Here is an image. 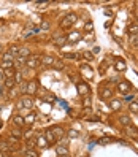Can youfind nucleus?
<instances>
[{"instance_id":"1","label":"nucleus","mask_w":138,"mask_h":157,"mask_svg":"<svg viewBox=\"0 0 138 157\" xmlns=\"http://www.w3.org/2000/svg\"><path fill=\"white\" fill-rule=\"evenodd\" d=\"M76 19L78 18H76L75 13H68L67 16L62 18V21H60V27H62V29H70V27L76 22Z\"/></svg>"},{"instance_id":"2","label":"nucleus","mask_w":138,"mask_h":157,"mask_svg":"<svg viewBox=\"0 0 138 157\" xmlns=\"http://www.w3.org/2000/svg\"><path fill=\"white\" fill-rule=\"evenodd\" d=\"M38 65V56H29V57L26 59V67L27 68H35V67Z\"/></svg>"},{"instance_id":"3","label":"nucleus","mask_w":138,"mask_h":157,"mask_svg":"<svg viewBox=\"0 0 138 157\" xmlns=\"http://www.w3.org/2000/svg\"><path fill=\"white\" fill-rule=\"evenodd\" d=\"M76 91H78L80 95H87L91 92V89H89V86H87L86 83H78L76 84Z\"/></svg>"},{"instance_id":"4","label":"nucleus","mask_w":138,"mask_h":157,"mask_svg":"<svg viewBox=\"0 0 138 157\" xmlns=\"http://www.w3.org/2000/svg\"><path fill=\"white\" fill-rule=\"evenodd\" d=\"M37 92V81H29L26 86V94L27 95H34Z\"/></svg>"},{"instance_id":"5","label":"nucleus","mask_w":138,"mask_h":157,"mask_svg":"<svg viewBox=\"0 0 138 157\" xmlns=\"http://www.w3.org/2000/svg\"><path fill=\"white\" fill-rule=\"evenodd\" d=\"M114 70L124 71V70H127V64L124 62L122 59H116V60H114Z\"/></svg>"},{"instance_id":"6","label":"nucleus","mask_w":138,"mask_h":157,"mask_svg":"<svg viewBox=\"0 0 138 157\" xmlns=\"http://www.w3.org/2000/svg\"><path fill=\"white\" fill-rule=\"evenodd\" d=\"M113 97V91L110 87H103L102 91H100V98H103V100H110Z\"/></svg>"},{"instance_id":"7","label":"nucleus","mask_w":138,"mask_h":157,"mask_svg":"<svg viewBox=\"0 0 138 157\" xmlns=\"http://www.w3.org/2000/svg\"><path fill=\"white\" fill-rule=\"evenodd\" d=\"M118 91L119 92H122V94H127L130 91V83H127V81H121L118 84Z\"/></svg>"},{"instance_id":"8","label":"nucleus","mask_w":138,"mask_h":157,"mask_svg":"<svg viewBox=\"0 0 138 157\" xmlns=\"http://www.w3.org/2000/svg\"><path fill=\"white\" fill-rule=\"evenodd\" d=\"M11 121H13V124H14L16 127H24V125H26V121H24L22 116H18V114H16V116L11 117Z\"/></svg>"},{"instance_id":"9","label":"nucleus","mask_w":138,"mask_h":157,"mask_svg":"<svg viewBox=\"0 0 138 157\" xmlns=\"http://www.w3.org/2000/svg\"><path fill=\"white\" fill-rule=\"evenodd\" d=\"M51 132H52V135L56 137V140H59V138L64 137V130H62V127H59V125L51 127Z\"/></svg>"},{"instance_id":"10","label":"nucleus","mask_w":138,"mask_h":157,"mask_svg":"<svg viewBox=\"0 0 138 157\" xmlns=\"http://www.w3.org/2000/svg\"><path fill=\"white\" fill-rule=\"evenodd\" d=\"M30 56V49L27 48V46H22V48H19V53H18V57H22V59H27Z\"/></svg>"},{"instance_id":"11","label":"nucleus","mask_w":138,"mask_h":157,"mask_svg":"<svg viewBox=\"0 0 138 157\" xmlns=\"http://www.w3.org/2000/svg\"><path fill=\"white\" fill-rule=\"evenodd\" d=\"M125 128V133H129V135L130 137H134V138H138V130H136V128L134 127V125H127V127H124Z\"/></svg>"},{"instance_id":"12","label":"nucleus","mask_w":138,"mask_h":157,"mask_svg":"<svg viewBox=\"0 0 138 157\" xmlns=\"http://www.w3.org/2000/svg\"><path fill=\"white\" fill-rule=\"evenodd\" d=\"M56 152H57L59 157H62V155H68V149H67V146L60 144V146H56Z\"/></svg>"},{"instance_id":"13","label":"nucleus","mask_w":138,"mask_h":157,"mask_svg":"<svg viewBox=\"0 0 138 157\" xmlns=\"http://www.w3.org/2000/svg\"><path fill=\"white\" fill-rule=\"evenodd\" d=\"M41 62L45 65H56V59L51 57V56H43L41 57Z\"/></svg>"},{"instance_id":"14","label":"nucleus","mask_w":138,"mask_h":157,"mask_svg":"<svg viewBox=\"0 0 138 157\" xmlns=\"http://www.w3.org/2000/svg\"><path fill=\"white\" fill-rule=\"evenodd\" d=\"M127 32H129V35H130V37L138 35V24H130L129 27H127Z\"/></svg>"},{"instance_id":"15","label":"nucleus","mask_w":138,"mask_h":157,"mask_svg":"<svg viewBox=\"0 0 138 157\" xmlns=\"http://www.w3.org/2000/svg\"><path fill=\"white\" fill-rule=\"evenodd\" d=\"M81 71H82V75H84L86 78H92V68H91V67L89 65H82L81 67Z\"/></svg>"},{"instance_id":"16","label":"nucleus","mask_w":138,"mask_h":157,"mask_svg":"<svg viewBox=\"0 0 138 157\" xmlns=\"http://www.w3.org/2000/svg\"><path fill=\"white\" fill-rule=\"evenodd\" d=\"M37 144H38L40 148H46V146H48V141H46L45 135H38V137H37Z\"/></svg>"},{"instance_id":"17","label":"nucleus","mask_w":138,"mask_h":157,"mask_svg":"<svg viewBox=\"0 0 138 157\" xmlns=\"http://www.w3.org/2000/svg\"><path fill=\"white\" fill-rule=\"evenodd\" d=\"M10 151H11V149H10V144L7 143V141H5V140H0V152H10Z\"/></svg>"},{"instance_id":"18","label":"nucleus","mask_w":138,"mask_h":157,"mask_svg":"<svg viewBox=\"0 0 138 157\" xmlns=\"http://www.w3.org/2000/svg\"><path fill=\"white\" fill-rule=\"evenodd\" d=\"M45 138H46V141H48V143H56V137L52 135L51 128H48V130L45 132Z\"/></svg>"},{"instance_id":"19","label":"nucleus","mask_w":138,"mask_h":157,"mask_svg":"<svg viewBox=\"0 0 138 157\" xmlns=\"http://www.w3.org/2000/svg\"><path fill=\"white\" fill-rule=\"evenodd\" d=\"M22 105H24V108L32 110V108H34V100H32L30 97H24L22 98Z\"/></svg>"},{"instance_id":"20","label":"nucleus","mask_w":138,"mask_h":157,"mask_svg":"<svg viewBox=\"0 0 138 157\" xmlns=\"http://www.w3.org/2000/svg\"><path fill=\"white\" fill-rule=\"evenodd\" d=\"M110 108L111 110H121V100H118V98L110 100Z\"/></svg>"},{"instance_id":"21","label":"nucleus","mask_w":138,"mask_h":157,"mask_svg":"<svg viewBox=\"0 0 138 157\" xmlns=\"http://www.w3.org/2000/svg\"><path fill=\"white\" fill-rule=\"evenodd\" d=\"M80 38H81V33H80V32H71L67 40H68V41H78Z\"/></svg>"},{"instance_id":"22","label":"nucleus","mask_w":138,"mask_h":157,"mask_svg":"<svg viewBox=\"0 0 138 157\" xmlns=\"http://www.w3.org/2000/svg\"><path fill=\"white\" fill-rule=\"evenodd\" d=\"M14 56L13 54H10V53H5L3 56H2V60H3V62H14Z\"/></svg>"},{"instance_id":"23","label":"nucleus","mask_w":138,"mask_h":157,"mask_svg":"<svg viewBox=\"0 0 138 157\" xmlns=\"http://www.w3.org/2000/svg\"><path fill=\"white\" fill-rule=\"evenodd\" d=\"M119 122H121V125L127 127V125H130V117L129 116H121L119 117Z\"/></svg>"},{"instance_id":"24","label":"nucleus","mask_w":138,"mask_h":157,"mask_svg":"<svg viewBox=\"0 0 138 157\" xmlns=\"http://www.w3.org/2000/svg\"><path fill=\"white\" fill-rule=\"evenodd\" d=\"M24 121H26V124H27V125L34 124V122H35V113H30L27 117H24Z\"/></svg>"},{"instance_id":"25","label":"nucleus","mask_w":138,"mask_h":157,"mask_svg":"<svg viewBox=\"0 0 138 157\" xmlns=\"http://www.w3.org/2000/svg\"><path fill=\"white\" fill-rule=\"evenodd\" d=\"M8 53L10 54H13L14 57H18V53H19V48L16 46V44H11V46H10V49H8Z\"/></svg>"},{"instance_id":"26","label":"nucleus","mask_w":138,"mask_h":157,"mask_svg":"<svg viewBox=\"0 0 138 157\" xmlns=\"http://www.w3.org/2000/svg\"><path fill=\"white\" fill-rule=\"evenodd\" d=\"M22 65H26V59H22V57H16L14 59V68L16 67H22Z\"/></svg>"},{"instance_id":"27","label":"nucleus","mask_w":138,"mask_h":157,"mask_svg":"<svg viewBox=\"0 0 138 157\" xmlns=\"http://www.w3.org/2000/svg\"><path fill=\"white\" fill-rule=\"evenodd\" d=\"M14 83L16 84H22L24 81H22V73L21 71H16V75H14Z\"/></svg>"},{"instance_id":"28","label":"nucleus","mask_w":138,"mask_h":157,"mask_svg":"<svg viewBox=\"0 0 138 157\" xmlns=\"http://www.w3.org/2000/svg\"><path fill=\"white\" fill-rule=\"evenodd\" d=\"M91 105H92V100H91V97H86L82 98V106H84V108H91Z\"/></svg>"},{"instance_id":"29","label":"nucleus","mask_w":138,"mask_h":157,"mask_svg":"<svg viewBox=\"0 0 138 157\" xmlns=\"http://www.w3.org/2000/svg\"><path fill=\"white\" fill-rule=\"evenodd\" d=\"M24 157H38V154L35 152L34 149H26V152H24Z\"/></svg>"},{"instance_id":"30","label":"nucleus","mask_w":138,"mask_h":157,"mask_svg":"<svg viewBox=\"0 0 138 157\" xmlns=\"http://www.w3.org/2000/svg\"><path fill=\"white\" fill-rule=\"evenodd\" d=\"M65 41H67V38H65V37H59V38H54V43H56L57 46H62V44H64Z\"/></svg>"},{"instance_id":"31","label":"nucleus","mask_w":138,"mask_h":157,"mask_svg":"<svg viewBox=\"0 0 138 157\" xmlns=\"http://www.w3.org/2000/svg\"><path fill=\"white\" fill-rule=\"evenodd\" d=\"M5 86H7L8 89H13L16 86V83H14V80H5Z\"/></svg>"},{"instance_id":"32","label":"nucleus","mask_w":138,"mask_h":157,"mask_svg":"<svg viewBox=\"0 0 138 157\" xmlns=\"http://www.w3.org/2000/svg\"><path fill=\"white\" fill-rule=\"evenodd\" d=\"M129 110L132 111V113H138V103H135V102H132V103L129 105Z\"/></svg>"},{"instance_id":"33","label":"nucleus","mask_w":138,"mask_h":157,"mask_svg":"<svg viewBox=\"0 0 138 157\" xmlns=\"http://www.w3.org/2000/svg\"><path fill=\"white\" fill-rule=\"evenodd\" d=\"M49 27H51V26H49V22H48V21H43L40 30H49Z\"/></svg>"},{"instance_id":"34","label":"nucleus","mask_w":138,"mask_h":157,"mask_svg":"<svg viewBox=\"0 0 138 157\" xmlns=\"http://www.w3.org/2000/svg\"><path fill=\"white\" fill-rule=\"evenodd\" d=\"M76 137H78V132L71 128V130L68 132V138H70V140H73V138H76Z\"/></svg>"},{"instance_id":"35","label":"nucleus","mask_w":138,"mask_h":157,"mask_svg":"<svg viewBox=\"0 0 138 157\" xmlns=\"http://www.w3.org/2000/svg\"><path fill=\"white\" fill-rule=\"evenodd\" d=\"M35 140H29V141H27V149H34L35 148Z\"/></svg>"},{"instance_id":"36","label":"nucleus","mask_w":138,"mask_h":157,"mask_svg":"<svg viewBox=\"0 0 138 157\" xmlns=\"http://www.w3.org/2000/svg\"><path fill=\"white\" fill-rule=\"evenodd\" d=\"M49 5V2H40V3H37V8H40V10H43V8H46Z\"/></svg>"},{"instance_id":"37","label":"nucleus","mask_w":138,"mask_h":157,"mask_svg":"<svg viewBox=\"0 0 138 157\" xmlns=\"http://www.w3.org/2000/svg\"><path fill=\"white\" fill-rule=\"evenodd\" d=\"M65 57H67V59H78L80 56L75 54V53H68V54H65Z\"/></svg>"},{"instance_id":"38","label":"nucleus","mask_w":138,"mask_h":157,"mask_svg":"<svg viewBox=\"0 0 138 157\" xmlns=\"http://www.w3.org/2000/svg\"><path fill=\"white\" fill-rule=\"evenodd\" d=\"M130 43L134 44V46H138V35H135V37H130Z\"/></svg>"},{"instance_id":"39","label":"nucleus","mask_w":138,"mask_h":157,"mask_svg":"<svg viewBox=\"0 0 138 157\" xmlns=\"http://www.w3.org/2000/svg\"><path fill=\"white\" fill-rule=\"evenodd\" d=\"M10 135H13V137H16L18 140H21V132H19V130H11V133H10Z\"/></svg>"},{"instance_id":"40","label":"nucleus","mask_w":138,"mask_h":157,"mask_svg":"<svg viewBox=\"0 0 138 157\" xmlns=\"http://www.w3.org/2000/svg\"><path fill=\"white\" fill-rule=\"evenodd\" d=\"M82 56H84V59H87V60H92V59H94V54H92V53H89V51L84 53Z\"/></svg>"},{"instance_id":"41","label":"nucleus","mask_w":138,"mask_h":157,"mask_svg":"<svg viewBox=\"0 0 138 157\" xmlns=\"http://www.w3.org/2000/svg\"><path fill=\"white\" fill-rule=\"evenodd\" d=\"M84 29L86 30H92L94 29V24H92V22L89 21V22H86V26H84Z\"/></svg>"},{"instance_id":"42","label":"nucleus","mask_w":138,"mask_h":157,"mask_svg":"<svg viewBox=\"0 0 138 157\" xmlns=\"http://www.w3.org/2000/svg\"><path fill=\"white\" fill-rule=\"evenodd\" d=\"M111 141V138H102L100 140V144H106V143H110Z\"/></svg>"},{"instance_id":"43","label":"nucleus","mask_w":138,"mask_h":157,"mask_svg":"<svg viewBox=\"0 0 138 157\" xmlns=\"http://www.w3.org/2000/svg\"><path fill=\"white\" fill-rule=\"evenodd\" d=\"M22 108H24V105H22V98H21L18 102V110H22Z\"/></svg>"},{"instance_id":"44","label":"nucleus","mask_w":138,"mask_h":157,"mask_svg":"<svg viewBox=\"0 0 138 157\" xmlns=\"http://www.w3.org/2000/svg\"><path fill=\"white\" fill-rule=\"evenodd\" d=\"M132 98H134V95H127V94H125V100H129V102H130Z\"/></svg>"},{"instance_id":"45","label":"nucleus","mask_w":138,"mask_h":157,"mask_svg":"<svg viewBox=\"0 0 138 157\" xmlns=\"http://www.w3.org/2000/svg\"><path fill=\"white\" fill-rule=\"evenodd\" d=\"M16 92H18L16 89H11V91H10V95H13V97H14V94H16Z\"/></svg>"},{"instance_id":"46","label":"nucleus","mask_w":138,"mask_h":157,"mask_svg":"<svg viewBox=\"0 0 138 157\" xmlns=\"http://www.w3.org/2000/svg\"><path fill=\"white\" fill-rule=\"evenodd\" d=\"M5 80V76H3V71H0V83H2Z\"/></svg>"},{"instance_id":"47","label":"nucleus","mask_w":138,"mask_h":157,"mask_svg":"<svg viewBox=\"0 0 138 157\" xmlns=\"http://www.w3.org/2000/svg\"><path fill=\"white\" fill-rule=\"evenodd\" d=\"M2 92H3V87H2V83H0V95H2Z\"/></svg>"},{"instance_id":"48","label":"nucleus","mask_w":138,"mask_h":157,"mask_svg":"<svg viewBox=\"0 0 138 157\" xmlns=\"http://www.w3.org/2000/svg\"><path fill=\"white\" fill-rule=\"evenodd\" d=\"M2 127H3V121H2V119H0V128H2Z\"/></svg>"},{"instance_id":"49","label":"nucleus","mask_w":138,"mask_h":157,"mask_svg":"<svg viewBox=\"0 0 138 157\" xmlns=\"http://www.w3.org/2000/svg\"><path fill=\"white\" fill-rule=\"evenodd\" d=\"M0 157H5V154H3V152H0Z\"/></svg>"},{"instance_id":"50","label":"nucleus","mask_w":138,"mask_h":157,"mask_svg":"<svg viewBox=\"0 0 138 157\" xmlns=\"http://www.w3.org/2000/svg\"><path fill=\"white\" fill-rule=\"evenodd\" d=\"M62 157H70V155H62Z\"/></svg>"},{"instance_id":"51","label":"nucleus","mask_w":138,"mask_h":157,"mask_svg":"<svg viewBox=\"0 0 138 157\" xmlns=\"http://www.w3.org/2000/svg\"><path fill=\"white\" fill-rule=\"evenodd\" d=\"M135 5H136V8H138V2H136V3H135Z\"/></svg>"},{"instance_id":"52","label":"nucleus","mask_w":138,"mask_h":157,"mask_svg":"<svg viewBox=\"0 0 138 157\" xmlns=\"http://www.w3.org/2000/svg\"><path fill=\"white\" fill-rule=\"evenodd\" d=\"M136 140H138V138H136Z\"/></svg>"}]
</instances>
